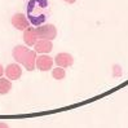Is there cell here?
<instances>
[{
	"instance_id": "8fae6325",
	"label": "cell",
	"mask_w": 128,
	"mask_h": 128,
	"mask_svg": "<svg viewBox=\"0 0 128 128\" xmlns=\"http://www.w3.org/2000/svg\"><path fill=\"white\" fill-rule=\"evenodd\" d=\"M10 89H12L10 79H8V78H2V76H0V94H6V93H9Z\"/></svg>"
},
{
	"instance_id": "ba28073f",
	"label": "cell",
	"mask_w": 128,
	"mask_h": 128,
	"mask_svg": "<svg viewBox=\"0 0 128 128\" xmlns=\"http://www.w3.org/2000/svg\"><path fill=\"white\" fill-rule=\"evenodd\" d=\"M38 40H39V38H38V34H36V28L26 27L24 30V42L27 47H34Z\"/></svg>"
},
{
	"instance_id": "3957f363",
	"label": "cell",
	"mask_w": 128,
	"mask_h": 128,
	"mask_svg": "<svg viewBox=\"0 0 128 128\" xmlns=\"http://www.w3.org/2000/svg\"><path fill=\"white\" fill-rule=\"evenodd\" d=\"M54 64V60L48 54H40L36 57V69L40 71H49Z\"/></svg>"
},
{
	"instance_id": "5b68a950",
	"label": "cell",
	"mask_w": 128,
	"mask_h": 128,
	"mask_svg": "<svg viewBox=\"0 0 128 128\" xmlns=\"http://www.w3.org/2000/svg\"><path fill=\"white\" fill-rule=\"evenodd\" d=\"M10 22H12L13 27L17 28V30H25V28L28 27V25H30L28 18L25 16V14H22V13H16V14H13V17H12Z\"/></svg>"
},
{
	"instance_id": "30bf717a",
	"label": "cell",
	"mask_w": 128,
	"mask_h": 128,
	"mask_svg": "<svg viewBox=\"0 0 128 128\" xmlns=\"http://www.w3.org/2000/svg\"><path fill=\"white\" fill-rule=\"evenodd\" d=\"M27 50H28V48L26 46H17V47H14V49L12 52V56H13L14 60H16V62L22 64V61H24V58H25V56L27 53Z\"/></svg>"
},
{
	"instance_id": "9c48e42d",
	"label": "cell",
	"mask_w": 128,
	"mask_h": 128,
	"mask_svg": "<svg viewBox=\"0 0 128 128\" xmlns=\"http://www.w3.org/2000/svg\"><path fill=\"white\" fill-rule=\"evenodd\" d=\"M53 60H54V64L57 66L64 67V69L72 66V64H74V58L70 53H58Z\"/></svg>"
},
{
	"instance_id": "9a60e30c",
	"label": "cell",
	"mask_w": 128,
	"mask_h": 128,
	"mask_svg": "<svg viewBox=\"0 0 128 128\" xmlns=\"http://www.w3.org/2000/svg\"><path fill=\"white\" fill-rule=\"evenodd\" d=\"M0 128H8V124H5V123H0Z\"/></svg>"
},
{
	"instance_id": "8992f818",
	"label": "cell",
	"mask_w": 128,
	"mask_h": 128,
	"mask_svg": "<svg viewBox=\"0 0 128 128\" xmlns=\"http://www.w3.org/2000/svg\"><path fill=\"white\" fill-rule=\"evenodd\" d=\"M36 57H38V53L32 49H28L27 50V53L24 58V61H22V65L25 66V69L27 71H32L35 70V67H36Z\"/></svg>"
},
{
	"instance_id": "277c9868",
	"label": "cell",
	"mask_w": 128,
	"mask_h": 128,
	"mask_svg": "<svg viewBox=\"0 0 128 128\" xmlns=\"http://www.w3.org/2000/svg\"><path fill=\"white\" fill-rule=\"evenodd\" d=\"M52 49H53V44L52 40L48 39H39L34 46V50L39 54H48L49 52H52Z\"/></svg>"
},
{
	"instance_id": "7c38bea8",
	"label": "cell",
	"mask_w": 128,
	"mask_h": 128,
	"mask_svg": "<svg viewBox=\"0 0 128 128\" xmlns=\"http://www.w3.org/2000/svg\"><path fill=\"white\" fill-rule=\"evenodd\" d=\"M52 76H53L56 80H62L65 76H66V71L64 67H56V69L52 70Z\"/></svg>"
},
{
	"instance_id": "7a4b0ae2",
	"label": "cell",
	"mask_w": 128,
	"mask_h": 128,
	"mask_svg": "<svg viewBox=\"0 0 128 128\" xmlns=\"http://www.w3.org/2000/svg\"><path fill=\"white\" fill-rule=\"evenodd\" d=\"M36 34L39 39H48V40H53L57 36V28L54 25H42L39 27H36Z\"/></svg>"
},
{
	"instance_id": "6da1fadb",
	"label": "cell",
	"mask_w": 128,
	"mask_h": 128,
	"mask_svg": "<svg viewBox=\"0 0 128 128\" xmlns=\"http://www.w3.org/2000/svg\"><path fill=\"white\" fill-rule=\"evenodd\" d=\"M48 3L47 0H31L27 5V18L28 21L34 25H40L43 24L47 18V13H44V10H47Z\"/></svg>"
},
{
	"instance_id": "52a82bcc",
	"label": "cell",
	"mask_w": 128,
	"mask_h": 128,
	"mask_svg": "<svg viewBox=\"0 0 128 128\" xmlns=\"http://www.w3.org/2000/svg\"><path fill=\"white\" fill-rule=\"evenodd\" d=\"M4 74L6 75V78L10 79V80H17L21 78V75H22V70H21V66L17 64H10L8 65L4 69Z\"/></svg>"
},
{
	"instance_id": "4fadbf2b",
	"label": "cell",
	"mask_w": 128,
	"mask_h": 128,
	"mask_svg": "<svg viewBox=\"0 0 128 128\" xmlns=\"http://www.w3.org/2000/svg\"><path fill=\"white\" fill-rule=\"evenodd\" d=\"M3 74H4V67L0 65V76H3Z\"/></svg>"
},
{
	"instance_id": "5bb4252c",
	"label": "cell",
	"mask_w": 128,
	"mask_h": 128,
	"mask_svg": "<svg viewBox=\"0 0 128 128\" xmlns=\"http://www.w3.org/2000/svg\"><path fill=\"white\" fill-rule=\"evenodd\" d=\"M64 2H66L67 4H74L75 2H76V0H64Z\"/></svg>"
}]
</instances>
